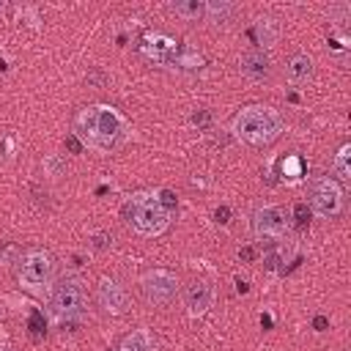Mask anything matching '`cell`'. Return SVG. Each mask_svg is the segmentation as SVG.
<instances>
[{"label":"cell","mask_w":351,"mask_h":351,"mask_svg":"<svg viewBox=\"0 0 351 351\" xmlns=\"http://www.w3.org/2000/svg\"><path fill=\"white\" fill-rule=\"evenodd\" d=\"M285 77H288V82L291 85H296V88H302V85H307L310 80H313V60L307 58V55H293L291 60H288V66H285Z\"/></svg>","instance_id":"11"},{"label":"cell","mask_w":351,"mask_h":351,"mask_svg":"<svg viewBox=\"0 0 351 351\" xmlns=\"http://www.w3.org/2000/svg\"><path fill=\"white\" fill-rule=\"evenodd\" d=\"M184 304H186V313L192 318H200L214 304V288L208 282H203V280L189 282L186 291H184Z\"/></svg>","instance_id":"10"},{"label":"cell","mask_w":351,"mask_h":351,"mask_svg":"<svg viewBox=\"0 0 351 351\" xmlns=\"http://www.w3.org/2000/svg\"><path fill=\"white\" fill-rule=\"evenodd\" d=\"M55 271H58V263H55V255L49 250H41V247H33L22 255L19 261V269H16V282L22 285V291L33 293V296H44L49 293L52 282H55Z\"/></svg>","instance_id":"3"},{"label":"cell","mask_w":351,"mask_h":351,"mask_svg":"<svg viewBox=\"0 0 351 351\" xmlns=\"http://www.w3.org/2000/svg\"><path fill=\"white\" fill-rule=\"evenodd\" d=\"M170 208L156 195H137L129 203V222L140 236H159L170 228Z\"/></svg>","instance_id":"4"},{"label":"cell","mask_w":351,"mask_h":351,"mask_svg":"<svg viewBox=\"0 0 351 351\" xmlns=\"http://www.w3.org/2000/svg\"><path fill=\"white\" fill-rule=\"evenodd\" d=\"M280 173H282V178L285 181H302V176H304V162H302V156L299 154H288L282 162H280Z\"/></svg>","instance_id":"17"},{"label":"cell","mask_w":351,"mask_h":351,"mask_svg":"<svg viewBox=\"0 0 351 351\" xmlns=\"http://www.w3.org/2000/svg\"><path fill=\"white\" fill-rule=\"evenodd\" d=\"M285 129L282 115L269 104H247L233 118V134L247 145H269Z\"/></svg>","instance_id":"2"},{"label":"cell","mask_w":351,"mask_h":351,"mask_svg":"<svg viewBox=\"0 0 351 351\" xmlns=\"http://www.w3.org/2000/svg\"><path fill=\"white\" fill-rule=\"evenodd\" d=\"M310 206L321 219H332L343 211V186L332 176H318L310 186Z\"/></svg>","instance_id":"6"},{"label":"cell","mask_w":351,"mask_h":351,"mask_svg":"<svg viewBox=\"0 0 351 351\" xmlns=\"http://www.w3.org/2000/svg\"><path fill=\"white\" fill-rule=\"evenodd\" d=\"M269 63H266V55L263 52H247L244 58H241V71L244 74H250V77H266V69Z\"/></svg>","instance_id":"16"},{"label":"cell","mask_w":351,"mask_h":351,"mask_svg":"<svg viewBox=\"0 0 351 351\" xmlns=\"http://www.w3.org/2000/svg\"><path fill=\"white\" fill-rule=\"evenodd\" d=\"M115 351H154V343H151L148 329H134V332H129V335L121 340V346H118Z\"/></svg>","instance_id":"14"},{"label":"cell","mask_w":351,"mask_h":351,"mask_svg":"<svg viewBox=\"0 0 351 351\" xmlns=\"http://www.w3.org/2000/svg\"><path fill=\"white\" fill-rule=\"evenodd\" d=\"M74 134L90 151L107 154L126 137V118L110 104H90L74 115Z\"/></svg>","instance_id":"1"},{"label":"cell","mask_w":351,"mask_h":351,"mask_svg":"<svg viewBox=\"0 0 351 351\" xmlns=\"http://www.w3.org/2000/svg\"><path fill=\"white\" fill-rule=\"evenodd\" d=\"M250 225H252V233L258 239H274L285 230V214L277 206H263V208L252 211Z\"/></svg>","instance_id":"8"},{"label":"cell","mask_w":351,"mask_h":351,"mask_svg":"<svg viewBox=\"0 0 351 351\" xmlns=\"http://www.w3.org/2000/svg\"><path fill=\"white\" fill-rule=\"evenodd\" d=\"M167 8H170L176 16H181V19H186V22H195V19H203L206 3H200V0H176V3H170Z\"/></svg>","instance_id":"13"},{"label":"cell","mask_w":351,"mask_h":351,"mask_svg":"<svg viewBox=\"0 0 351 351\" xmlns=\"http://www.w3.org/2000/svg\"><path fill=\"white\" fill-rule=\"evenodd\" d=\"M348 159H351V145L343 143V145L337 148V154H335V162H332V173H335L343 184H348V178H351V165H348Z\"/></svg>","instance_id":"15"},{"label":"cell","mask_w":351,"mask_h":351,"mask_svg":"<svg viewBox=\"0 0 351 351\" xmlns=\"http://www.w3.org/2000/svg\"><path fill=\"white\" fill-rule=\"evenodd\" d=\"M49 310L63 321H77L88 313V293L80 280L63 277L49 288Z\"/></svg>","instance_id":"5"},{"label":"cell","mask_w":351,"mask_h":351,"mask_svg":"<svg viewBox=\"0 0 351 351\" xmlns=\"http://www.w3.org/2000/svg\"><path fill=\"white\" fill-rule=\"evenodd\" d=\"M236 14V5L233 3H225V0H214V3H206V11H203V19L211 25V27H225Z\"/></svg>","instance_id":"12"},{"label":"cell","mask_w":351,"mask_h":351,"mask_svg":"<svg viewBox=\"0 0 351 351\" xmlns=\"http://www.w3.org/2000/svg\"><path fill=\"white\" fill-rule=\"evenodd\" d=\"M258 36H261V44L263 47H271L277 41V25H274V19H261L258 22Z\"/></svg>","instance_id":"18"},{"label":"cell","mask_w":351,"mask_h":351,"mask_svg":"<svg viewBox=\"0 0 351 351\" xmlns=\"http://www.w3.org/2000/svg\"><path fill=\"white\" fill-rule=\"evenodd\" d=\"M96 302L104 313L110 315H123L129 310V293L123 291V285H118L115 280H99V288H96Z\"/></svg>","instance_id":"9"},{"label":"cell","mask_w":351,"mask_h":351,"mask_svg":"<svg viewBox=\"0 0 351 351\" xmlns=\"http://www.w3.org/2000/svg\"><path fill=\"white\" fill-rule=\"evenodd\" d=\"M140 291H143L145 302H151V304H170L178 293V280L173 271L151 269L140 277Z\"/></svg>","instance_id":"7"},{"label":"cell","mask_w":351,"mask_h":351,"mask_svg":"<svg viewBox=\"0 0 351 351\" xmlns=\"http://www.w3.org/2000/svg\"><path fill=\"white\" fill-rule=\"evenodd\" d=\"M0 351H8V348H0Z\"/></svg>","instance_id":"19"}]
</instances>
